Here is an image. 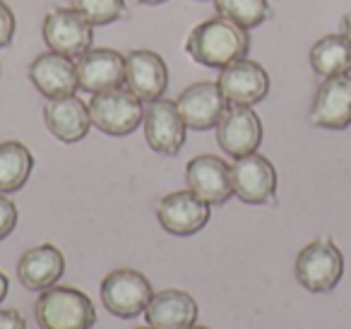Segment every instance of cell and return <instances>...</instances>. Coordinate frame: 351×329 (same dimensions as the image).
I'll return each instance as SVG.
<instances>
[{
  "mask_svg": "<svg viewBox=\"0 0 351 329\" xmlns=\"http://www.w3.org/2000/svg\"><path fill=\"white\" fill-rule=\"evenodd\" d=\"M145 319L154 329H186L195 324L197 303L191 293L178 289H166L152 295L145 310Z\"/></svg>",
  "mask_w": 351,
  "mask_h": 329,
  "instance_id": "19",
  "label": "cell"
},
{
  "mask_svg": "<svg viewBox=\"0 0 351 329\" xmlns=\"http://www.w3.org/2000/svg\"><path fill=\"white\" fill-rule=\"evenodd\" d=\"M152 295L149 279L137 269H116L101 281V300L113 317H137L147 310Z\"/></svg>",
  "mask_w": 351,
  "mask_h": 329,
  "instance_id": "5",
  "label": "cell"
},
{
  "mask_svg": "<svg viewBox=\"0 0 351 329\" xmlns=\"http://www.w3.org/2000/svg\"><path fill=\"white\" fill-rule=\"evenodd\" d=\"M186 329H210V327H200V324H191V327H186Z\"/></svg>",
  "mask_w": 351,
  "mask_h": 329,
  "instance_id": "31",
  "label": "cell"
},
{
  "mask_svg": "<svg viewBox=\"0 0 351 329\" xmlns=\"http://www.w3.org/2000/svg\"><path fill=\"white\" fill-rule=\"evenodd\" d=\"M250 51V34L226 17H212L195 27L186 39V53L205 68H226L245 58Z\"/></svg>",
  "mask_w": 351,
  "mask_h": 329,
  "instance_id": "1",
  "label": "cell"
},
{
  "mask_svg": "<svg viewBox=\"0 0 351 329\" xmlns=\"http://www.w3.org/2000/svg\"><path fill=\"white\" fill-rule=\"evenodd\" d=\"M92 27H104L125 15V0H70Z\"/></svg>",
  "mask_w": 351,
  "mask_h": 329,
  "instance_id": "24",
  "label": "cell"
},
{
  "mask_svg": "<svg viewBox=\"0 0 351 329\" xmlns=\"http://www.w3.org/2000/svg\"><path fill=\"white\" fill-rule=\"evenodd\" d=\"M311 68L320 77H335V75L351 73V44L344 34H327L311 46Z\"/></svg>",
  "mask_w": 351,
  "mask_h": 329,
  "instance_id": "21",
  "label": "cell"
},
{
  "mask_svg": "<svg viewBox=\"0 0 351 329\" xmlns=\"http://www.w3.org/2000/svg\"><path fill=\"white\" fill-rule=\"evenodd\" d=\"M137 329H154V327H137Z\"/></svg>",
  "mask_w": 351,
  "mask_h": 329,
  "instance_id": "32",
  "label": "cell"
},
{
  "mask_svg": "<svg viewBox=\"0 0 351 329\" xmlns=\"http://www.w3.org/2000/svg\"><path fill=\"white\" fill-rule=\"evenodd\" d=\"M176 106L181 111L188 130H210L221 121L229 101L217 82H195L183 89L181 97L176 99Z\"/></svg>",
  "mask_w": 351,
  "mask_h": 329,
  "instance_id": "13",
  "label": "cell"
},
{
  "mask_svg": "<svg viewBox=\"0 0 351 329\" xmlns=\"http://www.w3.org/2000/svg\"><path fill=\"white\" fill-rule=\"evenodd\" d=\"M8 289H10V284H8V276L0 271V303L5 300V295H8Z\"/></svg>",
  "mask_w": 351,
  "mask_h": 329,
  "instance_id": "29",
  "label": "cell"
},
{
  "mask_svg": "<svg viewBox=\"0 0 351 329\" xmlns=\"http://www.w3.org/2000/svg\"><path fill=\"white\" fill-rule=\"evenodd\" d=\"M29 80L36 87V92L44 94L46 99L70 97V94H75V89H80L75 58L56 53V51H46L32 60Z\"/></svg>",
  "mask_w": 351,
  "mask_h": 329,
  "instance_id": "17",
  "label": "cell"
},
{
  "mask_svg": "<svg viewBox=\"0 0 351 329\" xmlns=\"http://www.w3.org/2000/svg\"><path fill=\"white\" fill-rule=\"evenodd\" d=\"M34 169V156L29 147L17 140L0 145V193L10 195L27 185Z\"/></svg>",
  "mask_w": 351,
  "mask_h": 329,
  "instance_id": "22",
  "label": "cell"
},
{
  "mask_svg": "<svg viewBox=\"0 0 351 329\" xmlns=\"http://www.w3.org/2000/svg\"><path fill=\"white\" fill-rule=\"evenodd\" d=\"M63 271H65V257L51 243H41V245L32 247L17 262V279L29 291L51 289L63 276Z\"/></svg>",
  "mask_w": 351,
  "mask_h": 329,
  "instance_id": "20",
  "label": "cell"
},
{
  "mask_svg": "<svg viewBox=\"0 0 351 329\" xmlns=\"http://www.w3.org/2000/svg\"><path fill=\"white\" fill-rule=\"evenodd\" d=\"M77 84L82 92L99 94L125 82V56L113 49H89L75 60Z\"/></svg>",
  "mask_w": 351,
  "mask_h": 329,
  "instance_id": "14",
  "label": "cell"
},
{
  "mask_svg": "<svg viewBox=\"0 0 351 329\" xmlns=\"http://www.w3.org/2000/svg\"><path fill=\"white\" fill-rule=\"evenodd\" d=\"M137 3H142V5H161L166 0H137Z\"/></svg>",
  "mask_w": 351,
  "mask_h": 329,
  "instance_id": "30",
  "label": "cell"
},
{
  "mask_svg": "<svg viewBox=\"0 0 351 329\" xmlns=\"http://www.w3.org/2000/svg\"><path fill=\"white\" fill-rule=\"evenodd\" d=\"M234 195L245 204H269L277 195V171L267 156L253 154L241 156L231 166Z\"/></svg>",
  "mask_w": 351,
  "mask_h": 329,
  "instance_id": "8",
  "label": "cell"
},
{
  "mask_svg": "<svg viewBox=\"0 0 351 329\" xmlns=\"http://www.w3.org/2000/svg\"><path fill=\"white\" fill-rule=\"evenodd\" d=\"M293 271L303 289L313 293H327L339 284L344 274V255L330 238H320V241L308 243L298 252Z\"/></svg>",
  "mask_w": 351,
  "mask_h": 329,
  "instance_id": "4",
  "label": "cell"
},
{
  "mask_svg": "<svg viewBox=\"0 0 351 329\" xmlns=\"http://www.w3.org/2000/svg\"><path fill=\"white\" fill-rule=\"evenodd\" d=\"M315 127L325 130H344L351 125V75L325 77L317 87L315 99L308 113Z\"/></svg>",
  "mask_w": 351,
  "mask_h": 329,
  "instance_id": "11",
  "label": "cell"
},
{
  "mask_svg": "<svg viewBox=\"0 0 351 329\" xmlns=\"http://www.w3.org/2000/svg\"><path fill=\"white\" fill-rule=\"evenodd\" d=\"M34 313L41 329H92L97 322L92 298L70 286H51L41 291Z\"/></svg>",
  "mask_w": 351,
  "mask_h": 329,
  "instance_id": "2",
  "label": "cell"
},
{
  "mask_svg": "<svg viewBox=\"0 0 351 329\" xmlns=\"http://www.w3.org/2000/svg\"><path fill=\"white\" fill-rule=\"evenodd\" d=\"M217 84L231 106H255L267 97L269 75L260 63L241 58L221 68Z\"/></svg>",
  "mask_w": 351,
  "mask_h": 329,
  "instance_id": "10",
  "label": "cell"
},
{
  "mask_svg": "<svg viewBox=\"0 0 351 329\" xmlns=\"http://www.w3.org/2000/svg\"><path fill=\"white\" fill-rule=\"evenodd\" d=\"M215 10L219 17L236 22L243 29H255L272 15L267 0H215Z\"/></svg>",
  "mask_w": 351,
  "mask_h": 329,
  "instance_id": "23",
  "label": "cell"
},
{
  "mask_svg": "<svg viewBox=\"0 0 351 329\" xmlns=\"http://www.w3.org/2000/svg\"><path fill=\"white\" fill-rule=\"evenodd\" d=\"M341 34H344L346 41L351 44V15H344V20H341Z\"/></svg>",
  "mask_w": 351,
  "mask_h": 329,
  "instance_id": "28",
  "label": "cell"
},
{
  "mask_svg": "<svg viewBox=\"0 0 351 329\" xmlns=\"http://www.w3.org/2000/svg\"><path fill=\"white\" fill-rule=\"evenodd\" d=\"M44 41L49 51L80 58L92 49L94 27L75 8H56L44 20Z\"/></svg>",
  "mask_w": 351,
  "mask_h": 329,
  "instance_id": "7",
  "label": "cell"
},
{
  "mask_svg": "<svg viewBox=\"0 0 351 329\" xmlns=\"http://www.w3.org/2000/svg\"><path fill=\"white\" fill-rule=\"evenodd\" d=\"M0 329H27V322L17 310H0Z\"/></svg>",
  "mask_w": 351,
  "mask_h": 329,
  "instance_id": "27",
  "label": "cell"
},
{
  "mask_svg": "<svg viewBox=\"0 0 351 329\" xmlns=\"http://www.w3.org/2000/svg\"><path fill=\"white\" fill-rule=\"evenodd\" d=\"M125 87L142 103L156 101L169 87V68L164 58L154 51H130L125 56Z\"/></svg>",
  "mask_w": 351,
  "mask_h": 329,
  "instance_id": "16",
  "label": "cell"
},
{
  "mask_svg": "<svg viewBox=\"0 0 351 329\" xmlns=\"http://www.w3.org/2000/svg\"><path fill=\"white\" fill-rule=\"evenodd\" d=\"M17 221H20V212H17V204L10 197L0 193V241H5L12 231H15Z\"/></svg>",
  "mask_w": 351,
  "mask_h": 329,
  "instance_id": "25",
  "label": "cell"
},
{
  "mask_svg": "<svg viewBox=\"0 0 351 329\" xmlns=\"http://www.w3.org/2000/svg\"><path fill=\"white\" fill-rule=\"evenodd\" d=\"M87 106L89 116H92V125L111 137L130 135L140 127L142 118H145V106L128 87L92 94V101Z\"/></svg>",
  "mask_w": 351,
  "mask_h": 329,
  "instance_id": "3",
  "label": "cell"
},
{
  "mask_svg": "<svg viewBox=\"0 0 351 329\" xmlns=\"http://www.w3.org/2000/svg\"><path fill=\"white\" fill-rule=\"evenodd\" d=\"M145 140L156 154L176 156L186 145L188 125L183 121L181 111L176 106V101L169 99H156L145 106Z\"/></svg>",
  "mask_w": 351,
  "mask_h": 329,
  "instance_id": "6",
  "label": "cell"
},
{
  "mask_svg": "<svg viewBox=\"0 0 351 329\" xmlns=\"http://www.w3.org/2000/svg\"><path fill=\"white\" fill-rule=\"evenodd\" d=\"M186 183L207 204H224L234 195L231 166L215 154H200L188 161Z\"/></svg>",
  "mask_w": 351,
  "mask_h": 329,
  "instance_id": "15",
  "label": "cell"
},
{
  "mask_svg": "<svg viewBox=\"0 0 351 329\" xmlns=\"http://www.w3.org/2000/svg\"><path fill=\"white\" fill-rule=\"evenodd\" d=\"M44 123L56 140L75 145L87 137L89 127H92V116H89L87 103L70 94V97L49 99L44 108Z\"/></svg>",
  "mask_w": 351,
  "mask_h": 329,
  "instance_id": "18",
  "label": "cell"
},
{
  "mask_svg": "<svg viewBox=\"0 0 351 329\" xmlns=\"http://www.w3.org/2000/svg\"><path fill=\"white\" fill-rule=\"evenodd\" d=\"M212 217V204L197 197L193 190H176L166 195L156 207L161 228L171 236H193L202 231Z\"/></svg>",
  "mask_w": 351,
  "mask_h": 329,
  "instance_id": "9",
  "label": "cell"
},
{
  "mask_svg": "<svg viewBox=\"0 0 351 329\" xmlns=\"http://www.w3.org/2000/svg\"><path fill=\"white\" fill-rule=\"evenodd\" d=\"M217 142L234 159L253 154L263 142V121L250 106H229L217 123Z\"/></svg>",
  "mask_w": 351,
  "mask_h": 329,
  "instance_id": "12",
  "label": "cell"
},
{
  "mask_svg": "<svg viewBox=\"0 0 351 329\" xmlns=\"http://www.w3.org/2000/svg\"><path fill=\"white\" fill-rule=\"evenodd\" d=\"M12 36H15V15L5 0H0V49L10 46Z\"/></svg>",
  "mask_w": 351,
  "mask_h": 329,
  "instance_id": "26",
  "label": "cell"
}]
</instances>
